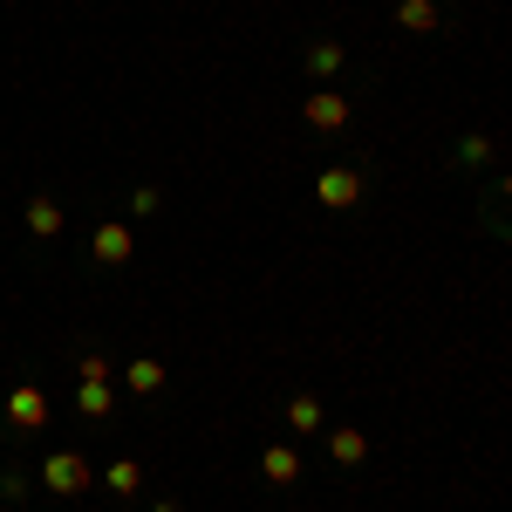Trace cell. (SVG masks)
<instances>
[{"instance_id": "obj_1", "label": "cell", "mask_w": 512, "mask_h": 512, "mask_svg": "<svg viewBox=\"0 0 512 512\" xmlns=\"http://www.w3.org/2000/svg\"><path fill=\"white\" fill-rule=\"evenodd\" d=\"M82 478H89V465H82L76 451H55V458L41 465V485H48V492H82Z\"/></svg>"}, {"instance_id": "obj_2", "label": "cell", "mask_w": 512, "mask_h": 512, "mask_svg": "<svg viewBox=\"0 0 512 512\" xmlns=\"http://www.w3.org/2000/svg\"><path fill=\"white\" fill-rule=\"evenodd\" d=\"M7 417H14L21 431H41V424H48V396L41 390H14L7 396Z\"/></svg>"}, {"instance_id": "obj_3", "label": "cell", "mask_w": 512, "mask_h": 512, "mask_svg": "<svg viewBox=\"0 0 512 512\" xmlns=\"http://www.w3.org/2000/svg\"><path fill=\"white\" fill-rule=\"evenodd\" d=\"M321 205H355V198H362V178H355V171H321Z\"/></svg>"}, {"instance_id": "obj_4", "label": "cell", "mask_w": 512, "mask_h": 512, "mask_svg": "<svg viewBox=\"0 0 512 512\" xmlns=\"http://www.w3.org/2000/svg\"><path fill=\"white\" fill-rule=\"evenodd\" d=\"M308 123L315 130H342L349 123V96H308Z\"/></svg>"}, {"instance_id": "obj_5", "label": "cell", "mask_w": 512, "mask_h": 512, "mask_svg": "<svg viewBox=\"0 0 512 512\" xmlns=\"http://www.w3.org/2000/svg\"><path fill=\"white\" fill-rule=\"evenodd\" d=\"M96 260H103V267H123V260H130V226H103V233H96Z\"/></svg>"}, {"instance_id": "obj_6", "label": "cell", "mask_w": 512, "mask_h": 512, "mask_svg": "<svg viewBox=\"0 0 512 512\" xmlns=\"http://www.w3.org/2000/svg\"><path fill=\"white\" fill-rule=\"evenodd\" d=\"M123 383H130V390H137V396L164 390V362H151V355H137V362H130V369H123Z\"/></svg>"}, {"instance_id": "obj_7", "label": "cell", "mask_w": 512, "mask_h": 512, "mask_svg": "<svg viewBox=\"0 0 512 512\" xmlns=\"http://www.w3.org/2000/svg\"><path fill=\"white\" fill-rule=\"evenodd\" d=\"M260 465H267V478H274V485H294V478H301V458H294L287 444H274V451H267Z\"/></svg>"}, {"instance_id": "obj_8", "label": "cell", "mask_w": 512, "mask_h": 512, "mask_svg": "<svg viewBox=\"0 0 512 512\" xmlns=\"http://www.w3.org/2000/svg\"><path fill=\"white\" fill-rule=\"evenodd\" d=\"M28 233H62V205H55V198H35V205H28Z\"/></svg>"}, {"instance_id": "obj_9", "label": "cell", "mask_w": 512, "mask_h": 512, "mask_svg": "<svg viewBox=\"0 0 512 512\" xmlns=\"http://www.w3.org/2000/svg\"><path fill=\"white\" fill-rule=\"evenodd\" d=\"M342 69V41H315L308 48V76H335Z\"/></svg>"}, {"instance_id": "obj_10", "label": "cell", "mask_w": 512, "mask_h": 512, "mask_svg": "<svg viewBox=\"0 0 512 512\" xmlns=\"http://www.w3.org/2000/svg\"><path fill=\"white\" fill-rule=\"evenodd\" d=\"M76 403H82V417H110V383H89V376H82Z\"/></svg>"}, {"instance_id": "obj_11", "label": "cell", "mask_w": 512, "mask_h": 512, "mask_svg": "<svg viewBox=\"0 0 512 512\" xmlns=\"http://www.w3.org/2000/svg\"><path fill=\"white\" fill-rule=\"evenodd\" d=\"M103 485H110V492H123V499H130V492H137V485H144V472H137V458H117V465H110V478H103Z\"/></svg>"}, {"instance_id": "obj_12", "label": "cell", "mask_w": 512, "mask_h": 512, "mask_svg": "<svg viewBox=\"0 0 512 512\" xmlns=\"http://www.w3.org/2000/svg\"><path fill=\"white\" fill-rule=\"evenodd\" d=\"M396 21L424 35V28H437V7H431V0H403V7H396Z\"/></svg>"}, {"instance_id": "obj_13", "label": "cell", "mask_w": 512, "mask_h": 512, "mask_svg": "<svg viewBox=\"0 0 512 512\" xmlns=\"http://www.w3.org/2000/svg\"><path fill=\"white\" fill-rule=\"evenodd\" d=\"M287 424H294V431H321V403L315 396H294V403H287Z\"/></svg>"}, {"instance_id": "obj_14", "label": "cell", "mask_w": 512, "mask_h": 512, "mask_svg": "<svg viewBox=\"0 0 512 512\" xmlns=\"http://www.w3.org/2000/svg\"><path fill=\"white\" fill-rule=\"evenodd\" d=\"M362 451H369V444H362V431H335V458H342V465H355Z\"/></svg>"}, {"instance_id": "obj_15", "label": "cell", "mask_w": 512, "mask_h": 512, "mask_svg": "<svg viewBox=\"0 0 512 512\" xmlns=\"http://www.w3.org/2000/svg\"><path fill=\"white\" fill-rule=\"evenodd\" d=\"M158 512H171V506H158Z\"/></svg>"}]
</instances>
